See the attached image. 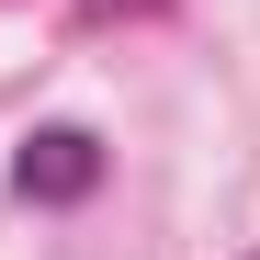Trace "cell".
I'll list each match as a JSON object with an SVG mask.
<instances>
[{
	"label": "cell",
	"mask_w": 260,
	"mask_h": 260,
	"mask_svg": "<svg viewBox=\"0 0 260 260\" xmlns=\"http://www.w3.org/2000/svg\"><path fill=\"white\" fill-rule=\"evenodd\" d=\"M102 170H113V158H102L91 124H34L23 158H12V192H23V204H91Z\"/></svg>",
	"instance_id": "obj_1"
},
{
	"label": "cell",
	"mask_w": 260,
	"mask_h": 260,
	"mask_svg": "<svg viewBox=\"0 0 260 260\" xmlns=\"http://www.w3.org/2000/svg\"><path fill=\"white\" fill-rule=\"evenodd\" d=\"M249 260H260V249H249Z\"/></svg>",
	"instance_id": "obj_2"
}]
</instances>
